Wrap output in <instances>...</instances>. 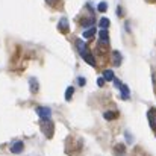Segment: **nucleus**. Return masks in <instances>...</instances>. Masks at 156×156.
Returning <instances> with one entry per match:
<instances>
[{"instance_id":"dca6fc26","label":"nucleus","mask_w":156,"mask_h":156,"mask_svg":"<svg viewBox=\"0 0 156 156\" xmlns=\"http://www.w3.org/2000/svg\"><path fill=\"white\" fill-rule=\"evenodd\" d=\"M99 26L102 27V29H108L109 27V18H100V21H99Z\"/></svg>"},{"instance_id":"2eb2a0df","label":"nucleus","mask_w":156,"mask_h":156,"mask_svg":"<svg viewBox=\"0 0 156 156\" xmlns=\"http://www.w3.org/2000/svg\"><path fill=\"white\" fill-rule=\"evenodd\" d=\"M103 77L106 80H114V71H112V70H105Z\"/></svg>"},{"instance_id":"9d476101","label":"nucleus","mask_w":156,"mask_h":156,"mask_svg":"<svg viewBox=\"0 0 156 156\" xmlns=\"http://www.w3.org/2000/svg\"><path fill=\"white\" fill-rule=\"evenodd\" d=\"M29 85H30V91H32V93H37V91H38V88H40V85H38V80H37L35 77H30V80H29Z\"/></svg>"},{"instance_id":"a211bd4d","label":"nucleus","mask_w":156,"mask_h":156,"mask_svg":"<svg viewBox=\"0 0 156 156\" xmlns=\"http://www.w3.org/2000/svg\"><path fill=\"white\" fill-rule=\"evenodd\" d=\"M105 80H106L105 77H99V79H97V85H99V87H103V85H105Z\"/></svg>"},{"instance_id":"39448f33","label":"nucleus","mask_w":156,"mask_h":156,"mask_svg":"<svg viewBox=\"0 0 156 156\" xmlns=\"http://www.w3.org/2000/svg\"><path fill=\"white\" fill-rule=\"evenodd\" d=\"M23 149H24V144L21 141H17V143H14L11 146V152L12 153H20V152H23Z\"/></svg>"},{"instance_id":"6e6552de","label":"nucleus","mask_w":156,"mask_h":156,"mask_svg":"<svg viewBox=\"0 0 156 156\" xmlns=\"http://www.w3.org/2000/svg\"><path fill=\"white\" fill-rule=\"evenodd\" d=\"M58 29H59L61 32H68V21H67V18H62V20L59 21Z\"/></svg>"},{"instance_id":"0eeeda50","label":"nucleus","mask_w":156,"mask_h":156,"mask_svg":"<svg viewBox=\"0 0 156 156\" xmlns=\"http://www.w3.org/2000/svg\"><path fill=\"white\" fill-rule=\"evenodd\" d=\"M105 120H108V121H111V120H115V118H118V112L117 111H108V112H105Z\"/></svg>"},{"instance_id":"423d86ee","label":"nucleus","mask_w":156,"mask_h":156,"mask_svg":"<svg viewBox=\"0 0 156 156\" xmlns=\"http://www.w3.org/2000/svg\"><path fill=\"white\" fill-rule=\"evenodd\" d=\"M99 38H100V43H103V44H109V34H108V30H106V29H102V30L99 32Z\"/></svg>"},{"instance_id":"4be33fe9","label":"nucleus","mask_w":156,"mask_h":156,"mask_svg":"<svg viewBox=\"0 0 156 156\" xmlns=\"http://www.w3.org/2000/svg\"><path fill=\"white\" fill-rule=\"evenodd\" d=\"M46 2H47L49 5H55V3H56V0H46Z\"/></svg>"},{"instance_id":"aec40b11","label":"nucleus","mask_w":156,"mask_h":156,"mask_svg":"<svg viewBox=\"0 0 156 156\" xmlns=\"http://www.w3.org/2000/svg\"><path fill=\"white\" fill-rule=\"evenodd\" d=\"M77 82H79V85H80V87H83V85L87 83V80H85L83 77H79V79H77Z\"/></svg>"},{"instance_id":"9b49d317","label":"nucleus","mask_w":156,"mask_h":156,"mask_svg":"<svg viewBox=\"0 0 156 156\" xmlns=\"http://www.w3.org/2000/svg\"><path fill=\"white\" fill-rule=\"evenodd\" d=\"M82 58H83V61H85V62H88L90 65H93V67L96 65V61H94V56H93V55H91V53H90V52H88V53H85V55H83Z\"/></svg>"},{"instance_id":"4468645a","label":"nucleus","mask_w":156,"mask_h":156,"mask_svg":"<svg viewBox=\"0 0 156 156\" xmlns=\"http://www.w3.org/2000/svg\"><path fill=\"white\" fill-rule=\"evenodd\" d=\"M73 94H74V88H73V87H68V88H67V91H65V100H67V102H70Z\"/></svg>"},{"instance_id":"412c9836","label":"nucleus","mask_w":156,"mask_h":156,"mask_svg":"<svg viewBox=\"0 0 156 156\" xmlns=\"http://www.w3.org/2000/svg\"><path fill=\"white\" fill-rule=\"evenodd\" d=\"M117 14H118V15H123V11H121V8H120V6L117 8Z\"/></svg>"},{"instance_id":"f257e3e1","label":"nucleus","mask_w":156,"mask_h":156,"mask_svg":"<svg viewBox=\"0 0 156 156\" xmlns=\"http://www.w3.org/2000/svg\"><path fill=\"white\" fill-rule=\"evenodd\" d=\"M41 129L44 132V135L47 138H52L53 136V130H55V126L50 121V118H41Z\"/></svg>"},{"instance_id":"20e7f679","label":"nucleus","mask_w":156,"mask_h":156,"mask_svg":"<svg viewBox=\"0 0 156 156\" xmlns=\"http://www.w3.org/2000/svg\"><path fill=\"white\" fill-rule=\"evenodd\" d=\"M76 47H77V50H79V53H80V56H83L85 53L90 52L88 47H87V44H85L82 40H77V41H76Z\"/></svg>"},{"instance_id":"ddd939ff","label":"nucleus","mask_w":156,"mask_h":156,"mask_svg":"<svg viewBox=\"0 0 156 156\" xmlns=\"http://www.w3.org/2000/svg\"><path fill=\"white\" fill-rule=\"evenodd\" d=\"M94 34H96V29H94V27L87 29V30L83 32V38H85V40H90V38H93V37H94Z\"/></svg>"},{"instance_id":"6ab92c4d","label":"nucleus","mask_w":156,"mask_h":156,"mask_svg":"<svg viewBox=\"0 0 156 156\" xmlns=\"http://www.w3.org/2000/svg\"><path fill=\"white\" fill-rule=\"evenodd\" d=\"M115 150H117V152H121V153H123V152H124V146H123V144H118V146L115 147Z\"/></svg>"},{"instance_id":"7ed1b4c3","label":"nucleus","mask_w":156,"mask_h":156,"mask_svg":"<svg viewBox=\"0 0 156 156\" xmlns=\"http://www.w3.org/2000/svg\"><path fill=\"white\" fill-rule=\"evenodd\" d=\"M37 114H38L41 118H50L52 109H50V108H37Z\"/></svg>"},{"instance_id":"1a4fd4ad","label":"nucleus","mask_w":156,"mask_h":156,"mask_svg":"<svg viewBox=\"0 0 156 156\" xmlns=\"http://www.w3.org/2000/svg\"><path fill=\"white\" fill-rule=\"evenodd\" d=\"M112 62H114V65L115 67H118L120 64H121V55H120V52H112Z\"/></svg>"},{"instance_id":"f3484780","label":"nucleus","mask_w":156,"mask_h":156,"mask_svg":"<svg viewBox=\"0 0 156 156\" xmlns=\"http://www.w3.org/2000/svg\"><path fill=\"white\" fill-rule=\"evenodd\" d=\"M106 9H108L106 2H100V3H99V6H97V11H99V12H105Z\"/></svg>"},{"instance_id":"f8f14e48","label":"nucleus","mask_w":156,"mask_h":156,"mask_svg":"<svg viewBox=\"0 0 156 156\" xmlns=\"http://www.w3.org/2000/svg\"><path fill=\"white\" fill-rule=\"evenodd\" d=\"M120 93H121V97H123L124 100L129 99V88H127L126 85H121V87H120Z\"/></svg>"},{"instance_id":"f03ea898","label":"nucleus","mask_w":156,"mask_h":156,"mask_svg":"<svg viewBox=\"0 0 156 156\" xmlns=\"http://www.w3.org/2000/svg\"><path fill=\"white\" fill-rule=\"evenodd\" d=\"M147 117H149V124H150V127L156 130V109H150L149 112H147Z\"/></svg>"}]
</instances>
